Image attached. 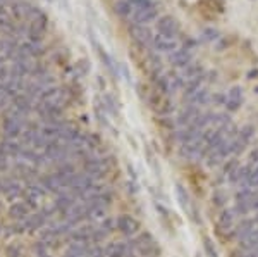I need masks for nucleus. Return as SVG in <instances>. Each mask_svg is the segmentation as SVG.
Segmentation results:
<instances>
[{
    "mask_svg": "<svg viewBox=\"0 0 258 257\" xmlns=\"http://www.w3.org/2000/svg\"><path fill=\"white\" fill-rule=\"evenodd\" d=\"M241 102H243V88L232 87L229 90L228 97H226V104H224L226 109H228L229 112H234L241 107Z\"/></svg>",
    "mask_w": 258,
    "mask_h": 257,
    "instance_id": "8",
    "label": "nucleus"
},
{
    "mask_svg": "<svg viewBox=\"0 0 258 257\" xmlns=\"http://www.w3.org/2000/svg\"><path fill=\"white\" fill-rule=\"evenodd\" d=\"M157 31L162 37L176 40V37H178L179 31H181V26H179L178 19L172 18V16H162L157 21Z\"/></svg>",
    "mask_w": 258,
    "mask_h": 257,
    "instance_id": "1",
    "label": "nucleus"
},
{
    "mask_svg": "<svg viewBox=\"0 0 258 257\" xmlns=\"http://www.w3.org/2000/svg\"><path fill=\"white\" fill-rule=\"evenodd\" d=\"M256 223H258V216H256Z\"/></svg>",
    "mask_w": 258,
    "mask_h": 257,
    "instance_id": "26",
    "label": "nucleus"
},
{
    "mask_svg": "<svg viewBox=\"0 0 258 257\" xmlns=\"http://www.w3.org/2000/svg\"><path fill=\"white\" fill-rule=\"evenodd\" d=\"M150 104H152V109H154L155 112H158L160 116H169L172 114V111H174V104H172V100L169 99V95H164V93H154L150 99Z\"/></svg>",
    "mask_w": 258,
    "mask_h": 257,
    "instance_id": "2",
    "label": "nucleus"
},
{
    "mask_svg": "<svg viewBox=\"0 0 258 257\" xmlns=\"http://www.w3.org/2000/svg\"><path fill=\"white\" fill-rule=\"evenodd\" d=\"M255 252H256V255H258V250H255Z\"/></svg>",
    "mask_w": 258,
    "mask_h": 257,
    "instance_id": "27",
    "label": "nucleus"
},
{
    "mask_svg": "<svg viewBox=\"0 0 258 257\" xmlns=\"http://www.w3.org/2000/svg\"><path fill=\"white\" fill-rule=\"evenodd\" d=\"M188 102L191 104V106H206V104L210 102V92L206 90V88H200L198 92H194L193 95L188 97Z\"/></svg>",
    "mask_w": 258,
    "mask_h": 257,
    "instance_id": "11",
    "label": "nucleus"
},
{
    "mask_svg": "<svg viewBox=\"0 0 258 257\" xmlns=\"http://www.w3.org/2000/svg\"><path fill=\"white\" fill-rule=\"evenodd\" d=\"M176 193H178V197H179V200H181L182 207H184V209L190 207V198H188V193L184 192V188H182L181 185L176 186Z\"/></svg>",
    "mask_w": 258,
    "mask_h": 257,
    "instance_id": "20",
    "label": "nucleus"
},
{
    "mask_svg": "<svg viewBox=\"0 0 258 257\" xmlns=\"http://www.w3.org/2000/svg\"><path fill=\"white\" fill-rule=\"evenodd\" d=\"M218 37H220V31H218L217 28H205L202 31L198 42H200V44H208V42L217 40Z\"/></svg>",
    "mask_w": 258,
    "mask_h": 257,
    "instance_id": "17",
    "label": "nucleus"
},
{
    "mask_svg": "<svg viewBox=\"0 0 258 257\" xmlns=\"http://www.w3.org/2000/svg\"><path fill=\"white\" fill-rule=\"evenodd\" d=\"M226 200H228V195H226L224 192H220V190H217V192L212 195V202L214 205H224Z\"/></svg>",
    "mask_w": 258,
    "mask_h": 257,
    "instance_id": "23",
    "label": "nucleus"
},
{
    "mask_svg": "<svg viewBox=\"0 0 258 257\" xmlns=\"http://www.w3.org/2000/svg\"><path fill=\"white\" fill-rule=\"evenodd\" d=\"M154 49L157 52H166V54H172L179 49L178 40H172V38H166L162 35H157L154 38Z\"/></svg>",
    "mask_w": 258,
    "mask_h": 257,
    "instance_id": "9",
    "label": "nucleus"
},
{
    "mask_svg": "<svg viewBox=\"0 0 258 257\" xmlns=\"http://www.w3.org/2000/svg\"><path fill=\"white\" fill-rule=\"evenodd\" d=\"M256 92H258V87H256Z\"/></svg>",
    "mask_w": 258,
    "mask_h": 257,
    "instance_id": "28",
    "label": "nucleus"
},
{
    "mask_svg": "<svg viewBox=\"0 0 258 257\" xmlns=\"http://www.w3.org/2000/svg\"><path fill=\"white\" fill-rule=\"evenodd\" d=\"M202 75H203V66L200 64V62H191V64H188L181 73V76L184 81L193 80V78L202 76Z\"/></svg>",
    "mask_w": 258,
    "mask_h": 257,
    "instance_id": "12",
    "label": "nucleus"
},
{
    "mask_svg": "<svg viewBox=\"0 0 258 257\" xmlns=\"http://www.w3.org/2000/svg\"><path fill=\"white\" fill-rule=\"evenodd\" d=\"M253 133H255V128L252 126V124H246V126L241 128V131L238 133V136L234 138L232 142V154H241L246 147H248L250 140H252Z\"/></svg>",
    "mask_w": 258,
    "mask_h": 257,
    "instance_id": "4",
    "label": "nucleus"
},
{
    "mask_svg": "<svg viewBox=\"0 0 258 257\" xmlns=\"http://www.w3.org/2000/svg\"><path fill=\"white\" fill-rule=\"evenodd\" d=\"M136 248H138L140 254L144 257H155L160 254V247L155 243V240L152 238V235H148V233H144V235H142L136 240Z\"/></svg>",
    "mask_w": 258,
    "mask_h": 257,
    "instance_id": "3",
    "label": "nucleus"
},
{
    "mask_svg": "<svg viewBox=\"0 0 258 257\" xmlns=\"http://www.w3.org/2000/svg\"><path fill=\"white\" fill-rule=\"evenodd\" d=\"M238 212L236 209H228V211H224L218 216V228L220 229H230L232 228V223L234 219H236Z\"/></svg>",
    "mask_w": 258,
    "mask_h": 257,
    "instance_id": "13",
    "label": "nucleus"
},
{
    "mask_svg": "<svg viewBox=\"0 0 258 257\" xmlns=\"http://www.w3.org/2000/svg\"><path fill=\"white\" fill-rule=\"evenodd\" d=\"M116 13L119 16H122V18H126V16H129L131 13H134L131 0H120V2H117L116 4Z\"/></svg>",
    "mask_w": 258,
    "mask_h": 257,
    "instance_id": "18",
    "label": "nucleus"
},
{
    "mask_svg": "<svg viewBox=\"0 0 258 257\" xmlns=\"http://www.w3.org/2000/svg\"><path fill=\"white\" fill-rule=\"evenodd\" d=\"M250 186H258V166L253 169L252 178H250Z\"/></svg>",
    "mask_w": 258,
    "mask_h": 257,
    "instance_id": "24",
    "label": "nucleus"
},
{
    "mask_svg": "<svg viewBox=\"0 0 258 257\" xmlns=\"http://www.w3.org/2000/svg\"><path fill=\"white\" fill-rule=\"evenodd\" d=\"M238 167H240V166H238V161H236V159H230V161H229L228 164H226V167H224V174H226V176L230 178L234 173H236Z\"/></svg>",
    "mask_w": 258,
    "mask_h": 257,
    "instance_id": "22",
    "label": "nucleus"
},
{
    "mask_svg": "<svg viewBox=\"0 0 258 257\" xmlns=\"http://www.w3.org/2000/svg\"><path fill=\"white\" fill-rule=\"evenodd\" d=\"M129 33H131V37L134 38V42L140 47H150V45H154V38L155 37H152V31L148 30L146 26L132 25L131 28H129Z\"/></svg>",
    "mask_w": 258,
    "mask_h": 257,
    "instance_id": "5",
    "label": "nucleus"
},
{
    "mask_svg": "<svg viewBox=\"0 0 258 257\" xmlns=\"http://www.w3.org/2000/svg\"><path fill=\"white\" fill-rule=\"evenodd\" d=\"M132 4V9H134V14L140 13V11H144V9H150V7H155V0H131Z\"/></svg>",
    "mask_w": 258,
    "mask_h": 257,
    "instance_id": "19",
    "label": "nucleus"
},
{
    "mask_svg": "<svg viewBox=\"0 0 258 257\" xmlns=\"http://www.w3.org/2000/svg\"><path fill=\"white\" fill-rule=\"evenodd\" d=\"M255 231V221L253 219H243L236 228V236L240 240H243L244 236H248L250 233Z\"/></svg>",
    "mask_w": 258,
    "mask_h": 257,
    "instance_id": "15",
    "label": "nucleus"
},
{
    "mask_svg": "<svg viewBox=\"0 0 258 257\" xmlns=\"http://www.w3.org/2000/svg\"><path fill=\"white\" fill-rule=\"evenodd\" d=\"M119 228L122 229V231H126V233H134L136 229L140 228V224H138V221L132 219V217L124 216V217H120V219H119Z\"/></svg>",
    "mask_w": 258,
    "mask_h": 257,
    "instance_id": "16",
    "label": "nucleus"
},
{
    "mask_svg": "<svg viewBox=\"0 0 258 257\" xmlns=\"http://www.w3.org/2000/svg\"><path fill=\"white\" fill-rule=\"evenodd\" d=\"M196 257H200V255H196Z\"/></svg>",
    "mask_w": 258,
    "mask_h": 257,
    "instance_id": "29",
    "label": "nucleus"
},
{
    "mask_svg": "<svg viewBox=\"0 0 258 257\" xmlns=\"http://www.w3.org/2000/svg\"><path fill=\"white\" fill-rule=\"evenodd\" d=\"M250 207L256 209V211H258V192H256V190H255V195H253V198H252V204H250Z\"/></svg>",
    "mask_w": 258,
    "mask_h": 257,
    "instance_id": "25",
    "label": "nucleus"
},
{
    "mask_svg": "<svg viewBox=\"0 0 258 257\" xmlns=\"http://www.w3.org/2000/svg\"><path fill=\"white\" fill-rule=\"evenodd\" d=\"M169 61L172 66H176V68L184 69L188 64L193 62V50H188L184 47H181V49H178L176 52L169 54Z\"/></svg>",
    "mask_w": 258,
    "mask_h": 257,
    "instance_id": "6",
    "label": "nucleus"
},
{
    "mask_svg": "<svg viewBox=\"0 0 258 257\" xmlns=\"http://www.w3.org/2000/svg\"><path fill=\"white\" fill-rule=\"evenodd\" d=\"M203 247H205V250H206V254H208L210 257H218V254H217V248H215V245H214V242L210 238H203Z\"/></svg>",
    "mask_w": 258,
    "mask_h": 257,
    "instance_id": "21",
    "label": "nucleus"
},
{
    "mask_svg": "<svg viewBox=\"0 0 258 257\" xmlns=\"http://www.w3.org/2000/svg\"><path fill=\"white\" fill-rule=\"evenodd\" d=\"M198 116H200V107L191 106V104H190V106H186L181 112H179V116H178V119H176V123H178L181 128L190 126V124L194 123V119H196Z\"/></svg>",
    "mask_w": 258,
    "mask_h": 257,
    "instance_id": "7",
    "label": "nucleus"
},
{
    "mask_svg": "<svg viewBox=\"0 0 258 257\" xmlns=\"http://www.w3.org/2000/svg\"><path fill=\"white\" fill-rule=\"evenodd\" d=\"M158 19V9L157 6L155 7H150V9H144V11H140V13L134 14V25H142V26H146L150 23L157 21Z\"/></svg>",
    "mask_w": 258,
    "mask_h": 257,
    "instance_id": "10",
    "label": "nucleus"
},
{
    "mask_svg": "<svg viewBox=\"0 0 258 257\" xmlns=\"http://www.w3.org/2000/svg\"><path fill=\"white\" fill-rule=\"evenodd\" d=\"M203 80H205V75H202V76H196V78H193V80H188L184 81V97L188 99L190 95H193L194 92H198L202 88V83H203Z\"/></svg>",
    "mask_w": 258,
    "mask_h": 257,
    "instance_id": "14",
    "label": "nucleus"
}]
</instances>
